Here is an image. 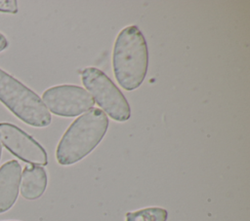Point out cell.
<instances>
[{
	"label": "cell",
	"instance_id": "obj_1",
	"mask_svg": "<svg viewBox=\"0 0 250 221\" xmlns=\"http://www.w3.org/2000/svg\"><path fill=\"white\" fill-rule=\"evenodd\" d=\"M112 67L117 83L126 91H134L144 82L148 67V49L137 25L126 26L117 35Z\"/></svg>",
	"mask_w": 250,
	"mask_h": 221
},
{
	"label": "cell",
	"instance_id": "obj_2",
	"mask_svg": "<svg viewBox=\"0 0 250 221\" xmlns=\"http://www.w3.org/2000/svg\"><path fill=\"white\" fill-rule=\"evenodd\" d=\"M108 124V117L100 108H92L76 118L59 141L58 163L70 166L89 155L103 140Z\"/></svg>",
	"mask_w": 250,
	"mask_h": 221
},
{
	"label": "cell",
	"instance_id": "obj_3",
	"mask_svg": "<svg viewBox=\"0 0 250 221\" xmlns=\"http://www.w3.org/2000/svg\"><path fill=\"white\" fill-rule=\"evenodd\" d=\"M0 102L28 126L45 128L52 122V116L39 95L1 68Z\"/></svg>",
	"mask_w": 250,
	"mask_h": 221
},
{
	"label": "cell",
	"instance_id": "obj_4",
	"mask_svg": "<svg viewBox=\"0 0 250 221\" xmlns=\"http://www.w3.org/2000/svg\"><path fill=\"white\" fill-rule=\"evenodd\" d=\"M81 80L94 101L112 120L125 122L131 117V108L125 95L112 80L101 69L86 67L81 73Z\"/></svg>",
	"mask_w": 250,
	"mask_h": 221
},
{
	"label": "cell",
	"instance_id": "obj_5",
	"mask_svg": "<svg viewBox=\"0 0 250 221\" xmlns=\"http://www.w3.org/2000/svg\"><path fill=\"white\" fill-rule=\"evenodd\" d=\"M42 101L53 114L68 118L89 111L95 104L89 92L75 85L51 87L43 92Z\"/></svg>",
	"mask_w": 250,
	"mask_h": 221
},
{
	"label": "cell",
	"instance_id": "obj_6",
	"mask_svg": "<svg viewBox=\"0 0 250 221\" xmlns=\"http://www.w3.org/2000/svg\"><path fill=\"white\" fill-rule=\"evenodd\" d=\"M0 142L20 160L33 166H46L48 156L43 146L16 125L0 123Z\"/></svg>",
	"mask_w": 250,
	"mask_h": 221
},
{
	"label": "cell",
	"instance_id": "obj_7",
	"mask_svg": "<svg viewBox=\"0 0 250 221\" xmlns=\"http://www.w3.org/2000/svg\"><path fill=\"white\" fill-rule=\"evenodd\" d=\"M21 175V166L16 160L6 162L0 167V213L8 211L16 203Z\"/></svg>",
	"mask_w": 250,
	"mask_h": 221
},
{
	"label": "cell",
	"instance_id": "obj_8",
	"mask_svg": "<svg viewBox=\"0 0 250 221\" xmlns=\"http://www.w3.org/2000/svg\"><path fill=\"white\" fill-rule=\"evenodd\" d=\"M47 183L48 176L43 166L33 165L26 166L21 175V195L23 199L28 201L37 200L44 194Z\"/></svg>",
	"mask_w": 250,
	"mask_h": 221
},
{
	"label": "cell",
	"instance_id": "obj_9",
	"mask_svg": "<svg viewBox=\"0 0 250 221\" xmlns=\"http://www.w3.org/2000/svg\"><path fill=\"white\" fill-rule=\"evenodd\" d=\"M168 212L162 207H146L126 213V221H167Z\"/></svg>",
	"mask_w": 250,
	"mask_h": 221
},
{
	"label": "cell",
	"instance_id": "obj_10",
	"mask_svg": "<svg viewBox=\"0 0 250 221\" xmlns=\"http://www.w3.org/2000/svg\"><path fill=\"white\" fill-rule=\"evenodd\" d=\"M18 10V2L16 0H0L1 13L17 14Z\"/></svg>",
	"mask_w": 250,
	"mask_h": 221
},
{
	"label": "cell",
	"instance_id": "obj_11",
	"mask_svg": "<svg viewBox=\"0 0 250 221\" xmlns=\"http://www.w3.org/2000/svg\"><path fill=\"white\" fill-rule=\"evenodd\" d=\"M8 45H9V42H8L7 38L5 37L4 34H2L0 32V53L3 52L8 47Z\"/></svg>",
	"mask_w": 250,
	"mask_h": 221
},
{
	"label": "cell",
	"instance_id": "obj_12",
	"mask_svg": "<svg viewBox=\"0 0 250 221\" xmlns=\"http://www.w3.org/2000/svg\"><path fill=\"white\" fill-rule=\"evenodd\" d=\"M1 155H2V144L0 142V160H1Z\"/></svg>",
	"mask_w": 250,
	"mask_h": 221
},
{
	"label": "cell",
	"instance_id": "obj_13",
	"mask_svg": "<svg viewBox=\"0 0 250 221\" xmlns=\"http://www.w3.org/2000/svg\"><path fill=\"white\" fill-rule=\"evenodd\" d=\"M11 221H12V220H11Z\"/></svg>",
	"mask_w": 250,
	"mask_h": 221
}]
</instances>
